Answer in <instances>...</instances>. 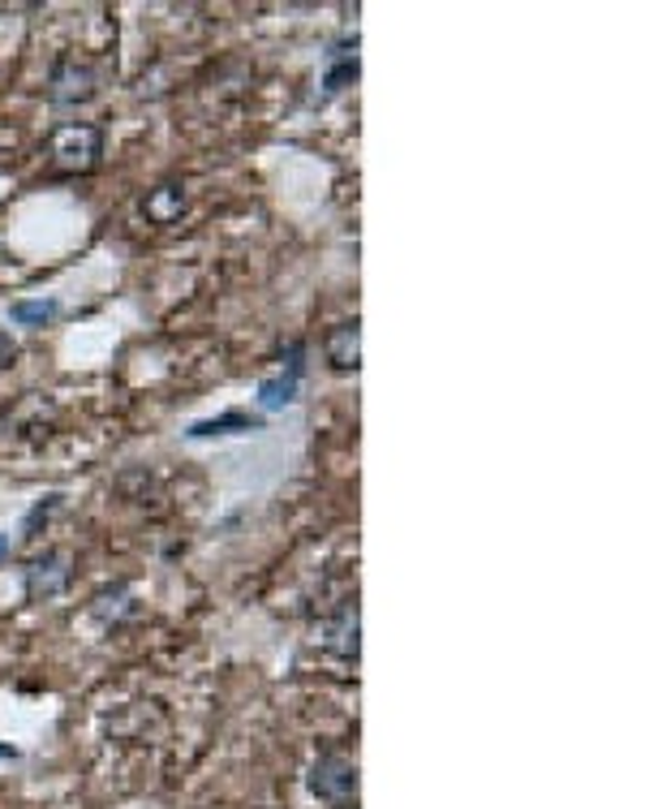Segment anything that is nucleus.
Here are the masks:
<instances>
[{"label": "nucleus", "mask_w": 645, "mask_h": 809, "mask_svg": "<svg viewBox=\"0 0 645 809\" xmlns=\"http://www.w3.org/2000/svg\"><path fill=\"white\" fill-rule=\"evenodd\" d=\"M56 315H61V302H52V297H40V302H13V306H9V319L18 327H47Z\"/></svg>", "instance_id": "11"}, {"label": "nucleus", "mask_w": 645, "mask_h": 809, "mask_svg": "<svg viewBox=\"0 0 645 809\" xmlns=\"http://www.w3.org/2000/svg\"><path fill=\"white\" fill-rule=\"evenodd\" d=\"M349 82H358V35L353 40H336L322 56V86L336 95Z\"/></svg>", "instance_id": "6"}, {"label": "nucleus", "mask_w": 645, "mask_h": 809, "mask_svg": "<svg viewBox=\"0 0 645 809\" xmlns=\"http://www.w3.org/2000/svg\"><path fill=\"white\" fill-rule=\"evenodd\" d=\"M297 384H302V366H288L281 375L263 379V384H258V401H263V409H284V404H293L297 401Z\"/></svg>", "instance_id": "10"}, {"label": "nucleus", "mask_w": 645, "mask_h": 809, "mask_svg": "<svg viewBox=\"0 0 645 809\" xmlns=\"http://www.w3.org/2000/svg\"><path fill=\"white\" fill-rule=\"evenodd\" d=\"M43 156L52 172H95L104 160V129L91 122L56 125L43 143Z\"/></svg>", "instance_id": "1"}, {"label": "nucleus", "mask_w": 645, "mask_h": 809, "mask_svg": "<svg viewBox=\"0 0 645 809\" xmlns=\"http://www.w3.org/2000/svg\"><path fill=\"white\" fill-rule=\"evenodd\" d=\"M0 758H18V749H0Z\"/></svg>", "instance_id": "14"}, {"label": "nucleus", "mask_w": 645, "mask_h": 809, "mask_svg": "<svg viewBox=\"0 0 645 809\" xmlns=\"http://www.w3.org/2000/svg\"><path fill=\"white\" fill-rule=\"evenodd\" d=\"M181 211H186V186H177V181H163L156 186L147 199H142V216L151 220V224H177L181 220Z\"/></svg>", "instance_id": "8"}, {"label": "nucleus", "mask_w": 645, "mask_h": 809, "mask_svg": "<svg viewBox=\"0 0 645 809\" xmlns=\"http://www.w3.org/2000/svg\"><path fill=\"white\" fill-rule=\"evenodd\" d=\"M258 427H263V418H254V413H220V418H211V422H194V427H190V440L250 435V431H258Z\"/></svg>", "instance_id": "9"}, {"label": "nucleus", "mask_w": 645, "mask_h": 809, "mask_svg": "<svg viewBox=\"0 0 645 809\" xmlns=\"http://www.w3.org/2000/svg\"><path fill=\"white\" fill-rule=\"evenodd\" d=\"M91 95H95V70H91V65H82L74 56H65V61L52 65V74H47V99H52L56 108H65V104H86Z\"/></svg>", "instance_id": "5"}, {"label": "nucleus", "mask_w": 645, "mask_h": 809, "mask_svg": "<svg viewBox=\"0 0 645 809\" xmlns=\"http://www.w3.org/2000/svg\"><path fill=\"white\" fill-rule=\"evenodd\" d=\"M322 349H327V363L336 366V370H358L362 366V327H358V319L331 327L327 340H322Z\"/></svg>", "instance_id": "7"}, {"label": "nucleus", "mask_w": 645, "mask_h": 809, "mask_svg": "<svg viewBox=\"0 0 645 809\" xmlns=\"http://www.w3.org/2000/svg\"><path fill=\"white\" fill-rule=\"evenodd\" d=\"M310 792L322 806L349 809L358 801V763L345 758V754H322L315 770H310Z\"/></svg>", "instance_id": "2"}, {"label": "nucleus", "mask_w": 645, "mask_h": 809, "mask_svg": "<svg viewBox=\"0 0 645 809\" xmlns=\"http://www.w3.org/2000/svg\"><path fill=\"white\" fill-rule=\"evenodd\" d=\"M9 551H13V543H9V534H0V560H9Z\"/></svg>", "instance_id": "13"}, {"label": "nucleus", "mask_w": 645, "mask_h": 809, "mask_svg": "<svg viewBox=\"0 0 645 809\" xmlns=\"http://www.w3.org/2000/svg\"><path fill=\"white\" fill-rule=\"evenodd\" d=\"M18 354H22V349H18V340H13L9 332H0V370H9V366L18 363Z\"/></svg>", "instance_id": "12"}, {"label": "nucleus", "mask_w": 645, "mask_h": 809, "mask_svg": "<svg viewBox=\"0 0 645 809\" xmlns=\"http://www.w3.org/2000/svg\"><path fill=\"white\" fill-rule=\"evenodd\" d=\"M22 581H27V599L35 603H47V599H61L74 581V568H70V556L65 551H43L31 565L22 568Z\"/></svg>", "instance_id": "3"}, {"label": "nucleus", "mask_w": 645, "mask_h": 809, "mask_svg": "<svg viewBox=\"0 0 645 809\" xmlns=\"http://www.w3.org/2000/svg\"><path fill=\"white\" fill-rule=\"evenodd\" d=\"M322 650H331L336 659L353 663L358 650H362V620H358V599H345V603L331 611V620H322Z\"/></svg>", "instance_id": "4"}]
</instances>
